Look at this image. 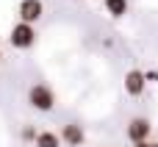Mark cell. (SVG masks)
<instances>
[{"label":"cell","mask_w":158,"mask_h":147,"mask_svg":"<svg viewBox=\"0 0 158 147\" xmlns=\"http://www.w3.org/2000/svg\"><path fill=\"white\" fill-rule=\"evenodd\" d=\"M28 103L36 111H53L56 108V92L47 83H33L28 89Z\"/></svg>","instance_id":"6da1fadb"},{"label":"cell","mask_w":158,"mask_h":147,"mask_svg":"<svg viewBox=\"0 0 158 147\" xmlns=\"http://www.w3.org/2000/svg\"><path fill=\"white\" fill-rule=\"evenodd\" d=\"M8 42H11V47H17V50H28V47H33V42H36V31H33V25H28V22H17V25L11 28V33H8Z\"/></svg>","instance_id":"7a4b0ae2"},{"label":"cell","mask_w":158,"mask_h":147,"mask_svg":"<svg viewBox=\"0 0 158 147\" xmlns=\"http://www.w3.org/2000/svg\"><path fill=\"white\" fill-rule=\"evenodd\" d=\"M150 133H153L150 120H144V117H133V120H128V139H131L133 145L147 142V139H150Z\"/></svg>","instance_id":"3957f363"},{"label":"cell","mask_w":158,"mask_h":147,"mask_svg":"<svg viewBox=\"0 0 158 147\" xmlns=\"http://www.w3.org/2000/svg\"><path fill=\"white\" fill-rule=\"evenodd\" d=\"M17 14H19V22L33 25V22L42 19V14H44V3H42V0H19Z\"/></svg>","instance_id":"277c9868"},{"label":"cell","mask_w":158,"mask_h":147,"mask_svg":"<svg viewBox=\"0 0 158 147\" xmlns=\"http://www.w3.org/2000/svg\"><path fill=\"white\" fill-rule=\"evenodd\" d=\"M61 142L64 145H69V147H81L83 142H86V133H83V128L78 125V122H67L64 128H61Z\"/></svg>","instance_id":"5b68a950"},{"label":"cell","mask_w":158,"mask_h":147,"mask_svg":"<svg viewBox=\"0 0 158 147\" xmlns=\"http://www.w3.org/2000/svg\"><path fill=\"white\" fill-rule=\"evenodd\" d=\"M144 86H147V75H144L142 69H131V72L125 75V92H128L131 97H139V94L144 92Z\"/></svg>","instance_id":"8992f818"},{"label":"cell","mask_w":158,"mask_h":147,"mask_svg":"<svg viewBox=\"0 0 158 147\" xmlns=\"http://www.w3.org/2000/svg\"><path fill=\"white\" fill-rule=\"evenodd\" d=\"M36 147H61V136L58 133H53V131H39V136H36Z\"/></svg>","instance_id":"52a82bcc"},{"label":"cell","mask_w":158,"mask_h":147,"mask_svg":"<svg viewBox=\"0 0 158 147\" xmlns=\"http://www.w3.org/2000/svg\"><path fill=\"white\" fill-rule=\"evenodd\" d=\"M103 6H106V11L111 14V17H125L128 14V0H103Z\"/></svg>","instance_id":"ba28073f"},{"label":"cell","mask_w":158,"mask_h":147,"mask_svg":"<svg viewBox=\"0 0 158 147\" xmlns=\"http://www.w3.org/2000/svg\"><path fill=\"white\" fill-rule=\"evenodd\" d=\"M36 136H39V131L33 125H25L22 128V142H36Z\"/></svg>","instance_id":"9c48e42d"},{"label":"cell","mask_w":158,"mask_h":147,"mask_svg":"<svg viewBox=\"0 0 158 147\" xmlns=\"http://www.w3.org/2000/svg\"><path fill=\"white\" fill-rule=\"evenodd\" d=\"M144 75H147V81H156L158 83V72H144Z\"/></svg>","instance_id":"30bf717a"},{"label":"cell","mask_w":158,"mask_h":147,"mask_svg":"<svg viewBox=\"0 0 158 147\" xmlns=\"http://www.w3.org/2000/svg\"><path fill=\"white\" fill-rule=\"evenodd\" d=\"M136 147H153V145H150V142H139Z\"/></svg>","instance_id":"8fae6325"},{"label":"cell","mask_w":158,"mask_h":147,"mask_svg":"<svg viewBox=\"0 0 158 147\" xmlns=\"http://www.w3.org/2000/svg\"><path fill=\"white\" fill-rule=\"evenodd\" d=\"M0 61H3V53H0Z\"/></svg>","instance_id":"7c38bea8"},{"label":"cell","mask_w":158,"mask_h":147,"mask_svg":"<svg viewBox=\"0 0 158 147\" xmlns=\"http://www.w3.org/2000/svg\"><path fill=\"white\" fill-rule=\"evenodd\" d=\"M153 147H158V142H156V145H153Z\"/></svg>","instance_id":"4fadbf2b"}]
</instances>
